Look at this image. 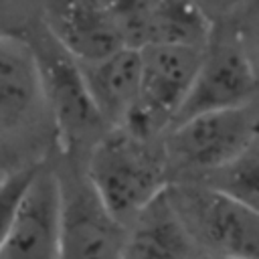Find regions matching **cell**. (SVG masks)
Returning <instances> with one entry per match:
<instances>
[{"instance_id":"obj_1","label":"cell","mask_w":259,"mask_h":259,"mask_svg":"<svg viewBox=\"0 0 259 259\" xmlns=\"http://www.w3.org/2000/svg\"><path fill=\"white\" fill-rule=\"evenodd\" d=\"M83 170L107 208L125 225L170 184L162 138L148 140L125 127L107 130L87 152Z\"/></svg>"},{"instance_id":"obj_2","label":"cell","mask_w":259,"mask_h":259,"mask_svg":"<svg viewBox=\"0 0 259 259\" xmlns=\"http://www.w3.org/2000/svg\"><path fill=\"white\" fill-rule=\"evenodd\" d=\"M20 34L34 53L42 93L61 150L67 154H75L77 150L89 152L109 127L89 95L79 61L51 36L38 18Z\"/></svg>"},{"instance_id":"obj_3","label":"cell","mask_w":259,"mask_h":259,"mask_svg":"<svg viewBox=\"0 0 259 259\" xmlns=\"http://www.w3.org/2000/svg\"><path fill=\"white\" fill-rule=\"evenodd\" d=\"M255 138H259V99L176 121L162 136L168 178L200 180L237 158Z\"/></svg>"},{"instance_id":"obj_4","label":"cell","mask_w":259,"mask_h":259,"mask_svg":"<svg viewBox=\"0 0 259 259\" xmlns=\"http://www.w3.org/2000/svg\"><path fill=\"white\" fill-rule=\"evenodd\" d=\"M166 192L202 253L259 259V212L202 180H176Z\"/></svg>"},{"instance_id":"obj_5","label":"cell","mask_w":259,"mask_h":259,"mask_svg":"<svg viewBox=\"0 0 259 259\" xmlns=\"http://www.w3.org/2000/svg\"><path fill=\"white\" fill-rule=\"evenodd\" d=\"M204 47L146 45L138 101L121 127L136 136L158 140L176 121L198 71Z\"/></svg>"},{"instance_id":"obj_6","label":"cell","mask_w":259,"mask_h":259,"mask_svg":"<svg viewBox=\"0 0 259 259\" xmlns=\"http://www.w3.org/2000/svg\"><path fill=\"white\" fill-rule=\"evenodd\" d=\"M255 99H259V75L243 40L231 20L217 22L176 121Z\"/></svg>"},{"instance_id":"obj_7","label":"cell","mask_w":259,"mask_h":259,"mask_svg":"<svg viewBox=\"0 0 259 259\" xmlns=\"http://www.w3.org/2000/svg\"><path fill=\"white\" fill-rule=\"evenodd\" d=\"M61 259H123L127 225L101 200L85 170L59 172Z\"/></svg>"},{"instance_id":"obj_8","label":"cell","mask_w":259,"mask_h":259,"mask_svg":"<svg viewBox=\"0 0 259 259\" xmlns=\"http://www.w3.org/2000/svg\"><path fill=\"white\" fill-rule=\"evenodd\" d=\"M0 259H61V178L38 162L0 247Z\"/></svg>"},{"instance_id":"obj_9","label":"cell","mask_w":259,"mask_h":259,"mask_svg":"<svg viewBox=\"0 0 259 259\" xmlns=\"http://www.w3.org/2000/svg\"><path fill=\"white\" fill-rule=\"evenodd\" d=\"M53 125L34 53L20 32L0 30V138ZM55 130V125H53Z\"/></svg>"},{"instance_id":"obj_10","label":"cell","mask_w":259,"mask_h":259,"mask_svg":"<svg viewBox=\"0 0 259 259\" xmlns=\"http://www.w3.org/2000/svg\"><path fill=\"white\" fill-rule=\"evenodd\" d=\"M38 20L79 63L127 47L107 0H38Z\"/></svg>"},{"instance_id":"obj_11","label":"cell","mask_w":259,"mask_h":259,"mask_svg":"<svg viewBox=\"0 0 259 259\" xmlns=\"http://www.w3.org/2000/svg\"><path fill=\"white\" fill-rule=\"evenodd\" d=\"M89 95L105 121V125L121 127L130 117L142 79V55L140 49L121 47L97 61L79 63Z\"/></svg>"},{"instance_id":"obj_12","label":"cell","mask_w":259,"mask_h":259,"mask_svg":"<svg viewBox=\"0 0 259 259\" xmlns=\"http://www.w3.org/2000/svg\"><path fill=\"white\" fill-rule=\"evenodd\" d=\"M200 253L166 190L127 225L123 259H198Z\"/></svg>"},{"instance_id":"obj_13","label":"cell","mask_w":259,"mask_h":259,"mask_svg":"<svg viewBox=\"0 0 259 259\" xmlns=\"http://www.w3.org/2000/svg\"><path fill=\"white\" fill-rule=\"evenodd\" d=\"M212 30L214 20L194 0H148L146 45L206 47Z\"/></svg>"},{"instance_id":"obj_14","label":"cell","mask_w":259,"mask_h":259,"mask_svg":"<svg viewBox=\"0 0 259 259\" xmlns=\"http://www.w3.org/2000/svg\"><path fill=\"white\" fill-rule=\"evenodd\" d=\"M200 180L259 212V138L229 164L212 170Z\"/></svg>"},{"instance_id":"obj_15","label":"cell","mask_w":259,"mask_h":259,"mask_svg":"<svg viewBox=\"0 0 259 259\" xmlns=\"http://www.w3.org/2000/svg\"><path fill=\"white\" fill-rule=\"evenodd\" d=\"M36 164H30V166H24V168H18V170H12L0 176V247L4 245L8 237V231L14 223V217L26 192V186L30 184L34 176Z\"/></svg>"},{"instance_id":"obj_16","label":"cell","mask_w":259,"mask_h":259,"mask_svg":"<svg viewBox=\"0 0 259 259\" xmlns=\"http://www.w3.org/2000/svg\"><path fill=\"white\" fill-rule=\"evenodd\" d=\"M38 18V0H0V30L22 32Z\"/></svg>"},{"instance_id":"obj_17","label":"cell","mask_w":259,"mask_h":259,"mask_svg":"<svg viewBox=\"0 0 259 259\" xmlns=\"http://www.w3.org/2000/svg\"><path fill=\"white\" fill-rule=\"evenodd\" d=\"M251 57V63L259 75V0H253L241 14L231 20Z\"/></svg>"},{"instance_id":"obj_18","label":"cell","mask_w":259,"mask_h":259,"mask_svg":"<svg viewBox=\"0 0 259 259\" xmlns=\"http://www.w3.org/2000/svg\"><path fill=\"white\" fill-rule=\"evenodd\" d=\"M212 20L217 22H225V20H233L237 14H241L253 0H194Z\"/></svg>"},{"instance_id":"obj_19","label":"cell","mask_w":259,"mask_h":259,"mask_svg":"<svg viewBox=\"0 0 259 259\" xmlns=\"http://www.w3.org/2000/svg\"><path fill=\"white\" fill-rule=\"evenodd\" d=\"M198 259H241V257H231V255H217V253H200Z\"/></svg>"}]
</instances>
